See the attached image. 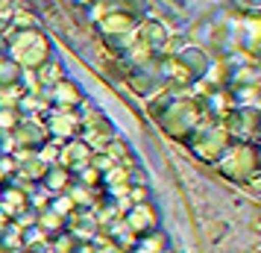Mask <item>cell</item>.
Here are the masks:
<instances>
[{
    "label": "cell",
    "instance_id": "cb8c5ba5",
    "mask_svg": "<svg viewBox=\"0 0 261 253\" xmlns=\"http://www.w3.org/2000/svg\"><path fill=\"white\" fill-rule=\"evenodd\" d=\"M100 177H103V174H100V171H97L91 162H88L85 168L73 171V182H80V186H88V189H103V186H100Z\"/></svg>",
    "mask_w": 261,
    "mask_h": 253
},
{
    "label": "cell",
    "instance_id": "9c48e42d",
    "mask_svg": "<svg viewBox=\"0 0 261 253\" xmlns=\"http://www.w3.org/2000/svg\"><path fill=\"white\" fill-rule=\"evenodd\" d=\"M123 221H126V227H129L135 236H147V233L159 229V212H155V206L150 203V200L129 206V209L123 212Z\"/></svg>",
    "mask_w": 261,
    "mask_h": 253
},
{
    "label": "cell",
    "instance_id": "f1b7e54d",
    "mask_svg": "<svg viewBox=\"0 0 261 253\" xmlns=\"http://www.w3.org/2000/svg\"><path fill=\"white\" fill-rule=\"evenodd\" d=\"M244 189H247L249 194H255V197H258V194H261V171H258V174H252V177L244 182Z\"/></svg>",
    "mask_w": 261,
    "mask_h": 253
},
{
    "label": "cell",
    "instance_id": "277c9868",
    "mask_svg": "<svg viewBox=\"0 0 261 253\" xmlns=\"http://www.w3.org/2000/svg\"><path fill=\"white\" fill-rule=\"evenodd\" d=\"M232 135L226 133V127L220 121H202L200 127L191 133V139L185 142V147L191 150V156H197L205 165H214L223 156V150L229 147Z\"/></svg>",
    "mask_w": 261,
    "mask_h": 253
},
{
    "label": "cell",
    "instance_id": "d6986e66",
    "mask_svg": "<svg viewBox=\"0 0 261 253\" xmlns=\"http://www.w3.org/2000/svg\"><path fill=\"white\" fill-rule=\"evenodd\" d=\"M103 150L112 156V162H115V165H135V153H132L129 142H126V139H120V135H115V139L103 147Z\"/></svg>",
    "mask_w": 261,
    "mask_h": 253
},
{
    "label": "cell",
    "instance_id": "4dcf8cb0",
    "mask_svg": "<svg viewBox=\"0 0 261 253\" xmlns=\"http://www.w3.org/2000/svg\"><path fill=\"white\" fill-rule=\"evenodd\" d=\"M12 12V0H0V15H9Z\"/></svg>",
    "mask_w": 261,
    "mask_h": 253
},
{
    "label": "cell",
    "instance_id": "836d02e7",
    "mask_svg": "<svg viewBox=\"0 0 261 253\" xmlns=\"http://www.w3.org/2000/svg\"><path fill=\"white\" fill-rule=\"evenodd\" d=\"M255 147H258V165H261V139L255 142Z\"/></svg>",
    "mask_w": 261,
    "mask_h": 253
},
{
    "label": "cell",
    "instance_id": "d6a6232c",
    "mask_svg": "<svg viewBox=\"0 0 261 253\" xmlns=\"http://www.w3.org/2000/svg\"><path fill=\"white\" fill-rule=\"evenodd\" d=\"M6 227H9V218H6V215H3V212H0V233H3V229H6Z\"/></svg>",
    "mask_w": 261,
    "mask_h": 253
},
{
    "label": "cell",
    "instance_id": "7402d4cb",
    "mask_svg": "<svg viewBox=\"0 0 261 253\" xmlns=\"http://www.w3.org/2000/svg\"><path fill=\"white\" fill-rule=\"evenodd\" d=\"M59 153H62V142H56V139H44L36 150V156L41 159L44 165H56V162H59Z\"/></svg>",
    "mask_w": 261,
    "mask_h": 253
},
{
    "label": "cell",
    "instance_id": "d4e9b609",
    "mask_svg": "<svg viewBox=\"0 0 261 253\" xmlns=\"http://www.w3.org/2000/svg\"><path fill=\"white\" fill-rule=\"evenodd\" d=\"M50 209H53L56 215H62L65 221H68L73 212H76V206H73V200H71V194H68V192L53 194V197H50Z\"/></svg>",
    "mask_w": 261,
    "mask_h": 253
},
{
    "label": "cell",
    "instance_id": "7c38bea8",
    "mask_svg": "<svg viewBox=\"0 0 261 253\" xmlns=\"http://www.w3.org/2000/svg\"><path fill=\"white\" fill-rule=\"evenodd\" d=\"M15 147L18 150H38V145L47 139V130H44V121L41 118H21V124L12 130Z\"/></svg>",
    "mask_w": 261,
    "mask_h": 253
},
{
    "label": "cell",
    "instance_id": "e575fe53",
    "mask_svg": "<svg viewBox=\"0 0 261 253\" xmlns=\"http://www.w3.org/2000/svg\"><path fill=\"white\" fill-rule=\"evenodd\" d=\"M255 56H258V65H261V50H258V53H255Z\"/></svg>",
    "mask_w": 261,
    "mask_h": 253
},
{
    "label": "cell",
    "instance_id": "6da1fadb",
    "mask_svg": "<svg viewBox=\"0 0 261 253\" xmlns=\"http://www.w3.org/2000/svg\"><path fill=\"white\" fill-rule=\"evenodd\" d=\"M150 112L159 121V127L165 130V135L176 139V142H188L191 133L200 127L205 118L202 103L197 95L191 91H173V88H162L159 95L150 100Z\"/></svg>",
    "mask_w": 261,
    "mask_h": 253
},
{
    "label": "cell",
    "instance_id": "44dd1931",
    "mask_svg": "<svg viewBox=\"0 0 261 253\" xmlns=\"http://www.w3.org/2000/svg\"><path fill=\"white\" fill-rule=\"evenodd\" d=\"M30 27H41L38 24V15L27 6H12V15H9V27L6 30H30Z\"/></svg>",
    "mask_w": 261,
    "mask_h": 253
},
{
    "label": "cell",
    "instance_id": "8992f818",
    "mask_svg": "<svg viewBox=\"0 0 261 253\" xmlns=\"http://www.w3.org/2000/svg\"><path fill=\"white\" fill-rule=\"evenodd\" d=\"M232 142H258L261 139V109H232L223 121Z\"/></svg>",
    "mask_w": 261,
    "mask_h": 253
},
{
    "label": "cell",
    "instance_id": "7a4b0ae2",
    "mask_svg": "<svg viewBox=\"0 0 261 253\" xmlns=\"http://www.w3.org/2000/svg\"><path fill=\"white\" fill-rule=\"evenodd\" d=\"M6 53L12 56L24 71H36L38 65L53 56V38L41 30V27H30V30H6Z\"/></svg>",
    "mask_w": 261,
    "mask_h": 253
},
{
    "label": "cell",
    "instance_id": "5bb4252c",
    "mask_svg": "<svg viewBox=\"0 0 261 253\" xmlns=\"http://www.w3.org/2000/svg\"><path fill=\"white\" fill-rule=\"evenodd\" d=\"M21 209H27V192L18 186V182H6L0 186V212L12 221Z\"/></svg>",
    "mask_w": 261,
    "mask_h": 253
},
{
    "label": "cell",
    "instance_id": "83f0119b",
    "mask_svg": "<svg viewBox=\"0 0 261 253\" xmlns=\"http://www.w3.org/2000/svg\"><path fill=\"white\" fill-rule=\"evenodd\" d=\"M91 241H94V253H126L120 244H115V241L109 239V236H103V233H97Z\"/></svg>",
    "mask_w": 261,
    "mask_h": 253
},
{
    "label": "cell",
    "instance_id": "4316f807",
    "mask_svg": "<svg viewBox=\"0 0 261 253\" xmlns=\"http://www.w3.org/2000/svg\"><path fill=\"white\" fill-rule=\"evenodd\" d=\"M18 174V162L12 153H0V186L12 182V177Z\"/></svg>",
    "mask_w": 261,
    "mask_h": 253
},
{
    "label": "cell",
    "instance_id": "5b68a950",
    "mask_svg": "<svg viewBox=\"0 0 261 253\" xmlns=\"http://www.w3.org/2000/svg\"><path fill=\"white\" fill-rule=\"evenodd\" d=\"M232 48L244 50V53L261 50V12H255V9L232 12Z\"/></svg>",
    "mask_w": 261,
    "mask_h": 253
},
{
    "label": "cell",
    "instance_id": "4fadbf2b",
    "mask_svg": "<svg viewBox=\"0 0 261 253\" xmlns=\"http://www.w3.org/2000/svg\"><path fill=\"white\" fill-rule=\"evenodd\" d=\"M91 156H94V150H91V147H88L83 139L76 135V139H71V142H62L59 165H62V168H68L73 174V171L85 168V165L91 162Z\"/></svg>",
    "mask_w": 261,
    "mask_h": 253
},
{
    "label": "cell",
    "instance_id": "484cf974",
    "mask_svg": "<svg viewBox=\"0 0 261 253\" xmlns=\"http://www.w3.org/2000/svg\"><path fill=\"white\" fill-rule=\"evenodd\" d=\"M21 112H18V106H0V133H12L15 127L21 124Z\"/></svg>",
    "mask_w": 261,
    "mask_h": 253
},
{
    "label": "cell",
    "instance_id": "603a6c76",
    "mask_svg": "<svg viewBox=\"0 0 261 253\" xmlns=\"http://www.w3.org/2000/svg\"><path fill=\"white\" fill-rule=\"evenodd\" d=\"M73 112H76L80 124H88V121H94V118H100V115H106V112L100 109V103H94L91 97H83V100H80V106L73 109Z\"/></svg>",
    "mask_w": 261,
    "mask_h": 253
},
{
    "label": "cell",
    "instance_id": "f546056e",
    "mask_svg": "<svg viewBox=\"0 0 261 253\" xmlns=\"http://www.w3.org/2000/svg\"><path fill=\"white\" fill-rule=\"evenodd\" d=\"M241 6H244V9H255V12H261V0H241Z\"/></svg>",
    "mask_w": 261,
    "mask_h": 253
},
{
    "label": "cell",
    "instance_id": "ba28073f",
    "mask_svg": "<svg viewBox=\"0 0 261 253\" xmlns=\"http://www.w3.org/2000/svg\"><path fill=\"white\" fill-rule=\"evenodd\" d=\"M167 56L176 59V65L191 77V83H197L202 74H205L208 62H212V53L202 50L200 44H182V48H173V53H167Z\"/></svg>",
    "mask_w": 261,
    "mask_h": 253
},
{
    "label": "cell",
    "instance_id": "30bf717a",
    "mask_svg": "<svg viewBox=\"0 0 261 253\" xmlns=\"http://www.w3.org/2000/svg\"><path fill=\"white\" fill-rule=\"evenodd\" d=\"M115 135H120L118 127H115V124L106 118V115H100V118L83 124V130H80V139H83V142L91 147V150H103V147H106L112 139H115Z\"/></svg>",
    "mask_w": 261,
    "mask_h": 253
},
{
    "label": "cell",
    "instance_id": "9a60e30c",
    "mask_svg": "<svg viewBox=\"0 0 261 253\" xmlns=\"http://www.w3.org/2000/svg\"><path fill=\"white\" fill-rule=\"evenodd\" d=\"M33 74H36L38 85H41L44 91H47L50 85H56L59 80H65V77H68V71H65V62H62L59 56H56V53H53V56H50V59L44 62V65H38V68H36Z\"/></svg>",
    "mask_w": 261,
    "mask_h": 253
},
{
    "label": "cell",
    "instance_id": "8fae6325",
    "mask_svg": "<svg viewBox=\"0 0 261 253\" xmlns=\"http://www.w3.org/2000/svg\"><path fill=\"white\" fill-rule=\"evenodd\" d=\"M47 100H50V106L53 109H76L80 106V100H83V88H80V83L76 80H71V77H65V80H59L56 85H50L47 91Z\"/></svg>",
    "mask_w": 261,
    "mask_h": 253
},
{
    "label": "cell",
    "instance_id": "d590c367",
    "mask_svg": "<svg viewBox=\"0 0 261 253\" xmlns=\"http://www.w3.org/2000/svg\"><path fill=\"white\" fill-rule=\"evenodd\" d=\"M21 253H33V250H21Z\"/></svg>",
    "mask_w": 261,
    "mask_h": 253
},
{
    "label": "cell",
    "instance_id": "1f68e13d",
    "mask_svg": "<svg viewBox=\"0 0 261 253\" xmlns=\"http://www.w3.org/2000/svg\"><path fill=\"white\" fill-rule=\"evenodd\" d=\"M71 3H76V6H83V9H88L91 3H97V0H71Z\"/></svg>",
    "mask_w": 261,
    "mask_h": 253
},
{
    "label": "cell",
    "instance_id": "ffe728a7",
    "mask_svg": "<svg viewBox=\"0 0 261 253\" xmlns=\"http://www.w3.org/2000/svg\"><path fill=\"white\" fill-rule=\"evenodd\" d=\"M36 224L44 229L47 236H59V233H65V218L56 215L50 206L47 209H41V212H36Z\"/></svg>",
    "mask_w": 261,
    "mask_h": 253
},
{
    "label": "cell",
    "instance_id": "2e32d148",
    "mask_svg": "<svg viewBox=\"0 0 261 253\" xmlns=\"http://www.w3.org/2000/svg\"><path fill=\"white\" fill-rule=\"evenodd\" d=\"M71 182H73V174L68 168H62L59 162H56V165H50V168L44 171V177H41V186H44L50 194L68 192V189H71Z\"/></svg>",
    "mask_w": 261,
    "mask_h": 253
},
{
    "label": "cell",
    "instance_id": "52a82bcc",
    "mask_svg": "<svg viewBox=\"0 0 261 253\" xmlns=\"http://www.w3.org/2000/svg\"><path fill=\"white\" fill-rule=\"evenodd\" d=\"M41 121H44L47 139H56V142H71V139H76L80 130H83L76 112H71V109H53L50 106L47 112L41 115Z\"/></svg>",
    "mask_w": 261,
    "mask_h": 253
},
{
    "label": "cell",
    "instance_id": "e0dca14e",
    "mask_svg": "<svg viewBox=\"0 0 261 253\" xmlns=\"http://www.w3.org/2000/svg\"><path fill=\"white\" fill-rule=\"evenodd\" d=\"M129 168L132 165H112V168L100 177V186H103V192L112 194V192H120V189H129L132 180H129Z\"/></svg>",
    "mask_w": 261,
    "mask_h": 253
},
{
    "label": "cell",
    "instance_id": "ac0fdd59",
    "mask_svg": "<svg viewBox=\"0 0 261 253\" xmlns=\"http://www.w3.org/2000/svg\"><path fill=\"white\" fill-rule=\"evenodd\" d=\"M21 80H24V68H21L9 53H0V88L21 85Z\"/></svg>",
    "mask_w": 261,
    "mask_h": 253
},
{
    "label": "cell",
    "instance_id": "3957f363",
    "mask_svg": "<svg viewBox=\"0 0 261 253\" xmlns=\"http://www.w3.org/2000/svg\"><path fill=\"white\" fill-rule=\"evenodd\" d=\"M214 168H217L220 177L238 182V186H244L252 174L261 171L255 142H229V147L223 150V156L214 162Z\"/></svg>",
    "mask_w": 261,
    "mask_h": 253
}]
</instances>
